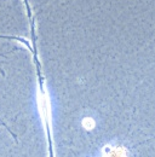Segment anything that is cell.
Listing matches in <instances>:
<instances>
[{
  "label": "cell",
  "mask_w": 155,
  "mask_h": 157,
  "mask_svg": "<svg viewBox=\"0 0 155 157\" xmlns=\"http://www.w3.org/2000/svg\"><path fill=\"white\" fill-rule=\"evenodd\" d=\"M126 150L122 146H114L112 147V151H110V156H125L126 155Z\"/></svg>",
  "instance_id": "1"
},
{
  "label": "cell",
  "mask_w": 155,
  "mask_h": 157,
  "mask_svg": "<svg viewBox=\"0 0 155 157\" xmlns=\"http://www.w3.org/2000/svg\"><path fill=\"white\" fill-rule=\"evenodd\" d=\"M83 126H84V128H85V129L91 130L92 128H95L96 123H95L93 119H91V117H85V119L83 120Z\"/></svg>",
  "instance_id": "2"
}]
</instances>
